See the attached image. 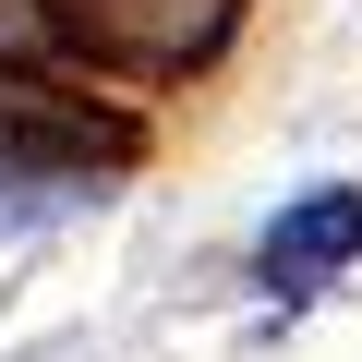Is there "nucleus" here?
I'll return each mask as SVG.
<instances>
[{
  "mask_svg": "<svg viewBox=\"0 0 362 362\" xmlns=\"http://www.w3.org/2000/svg\"><path fill=\"white\" fill-rule=\"evenodd\" d=\"M61 25H73L109 73L169 85V73H194V61L242 25V0H61Z\"/></svg>",
  "mask_w": 362,
  "mask_h": 362,
  "instance_id": "1",
  "label": "nucleus"
},
{
  "mask_svg": "<svg viewBox=\"0 0 362 362\" xmlns=\"http://www.w3.org/2000/svg\"><path fill=\"white\" fill-rule=\"evenodd\" d=\"M338 266H362V181H326V194H302V206H278L266 218V242H254V278L266 290H326Z\"/></svg>",
  "mask_w": 362,
  "mask_h": 362,
  "instance_id": "2",
  "label": "nucleus"
}]
</instances>
